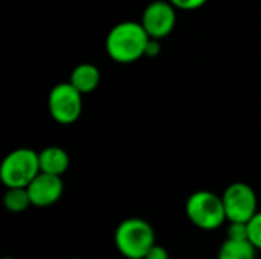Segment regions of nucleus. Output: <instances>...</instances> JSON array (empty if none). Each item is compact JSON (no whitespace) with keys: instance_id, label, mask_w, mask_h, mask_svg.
<instances>
[{"instance_id":"f257e3e1","label":"nucleus","mask_w":261,"mask_h":259,"mask_svg":"<svg viewBox=\"0 0 261 259\" xmlns=\"http://www.w3.org/2000/svg\"><path fill=\"white\" fill-rule=\"evenodd\" d=\"M150 37L141 23L122 21L110 29L106 40V50L116 63H133L145 55Z\"/></svg>"},{"instance_id":"f03ea898","label":"nucleus","mask_w":261,"mask_h":259,"mask_svg":"<svg viewBox=\"0 0 261 259\" xmlns=\"http://www.w3.org/2000/svg\"><path fill=\"white\" fill-rule=\"evenodd\" d=\"M115 244L127 259H145L156 244L154 231L145 220H124L115 232Z\"/></svg>"},{"instance_id":"7ed1b4c3","label":"nucleus","mask_w":261,"mask_h":259,"mask_svg":"<svg viewBox=\"0 0 261 259\" xmlns=\"http://www.w3.org/2000/svg\"><path fill=\"white\" fill-rule=\"evenodd\" d=\"M40 174L38 153L31 148H18L9 153L0 166V180L8 189L28 188Z\"/></svg>"},{"instance_id":"20e7f679","label":"nucleus","mask_w":261,"mask_h":259,"mask_svg":"<svg viewBox=\"0 0 261 259\" xmlns=\"http://www.w3.org/2000/svg\"><path fill=\"white\" fill-rule=\"evenodd\" d=\"M187 217L190 221L203 231H214L226 220V212L222 197L211 191H197L187 200Z\"/></svg>"},{"instance_id":"39448f33","label":"nucleus","mask_w":261,"mask_h":259,"mask_svg":"<svg viewBox=\"0 0 261 259\" xmlns=\"http://www.w3.org/2000/svg\"><path fill=\"white\" fill-rule=\"evenodd\" d=\"M223 206L226 212V220L231 223H249L257 214L258 202L255 191L242 182L229 185L223 195Z\"/></svg>"},{"instance_id":"423d86ee","label":"nucleus","mask_w":261,"mask_h":259,"mask_svg":"<svg viewBox=\"0 0 261 259\" xmlns=\"http://www.w3.org/2000/svg\"><path fill=\"white\" fill-rule=\"evenodd\" d=\"M81 93L70 84L61 82L55 85L49 93V113L58 124L69 125L73 124L83 110Z\"/></svg>"},{"instance_id":"0eeeda50","label":"nucleus","mask_w":261,"mask_h":259,"mask_svg":"<svg viewBox=\"0 0 261 259\" xmlns=\"http://www.w3.org/2000/svg\"><path fill=\"white\" fill-rule=\"evenodd\" d=\"M141 24L151 40L165 38L176 26V8L170 2H153L144 9Z\"/></svg>"},{"instance_id":"6e6552de","label":"nucleus","mask_w":261,"mask_h":259,"mask_svg":"<svg viewBox=\"0 0 261 259\" xmlns=\"http://www.w3.org/2000/svg\"><path fill=\"white\" fill-rule=\"evenodd\" d=\"M26 189L32 206L44 208L60 200L63 194V180L58 176L40 172Z\"/></svg>"},{"instance_id":"1a4fd4ad","label":"nucleus","mask_w":261,"mask_h":259,"mask_svg":"<svg viewBox=\"0 0 261 259\" xmlns=\"http://www.w3.org/2000/svg\"><path fill=\"white\" fill-rule=\"evenodd\" d=\"M40 172L61 177L69 168V156L60 147H47L38 153Z\"/></svg>"},{"instance_id":"9d476101","label":"nucleus","mask_w":261,"mask_h":259,"mask_svg":"<svg viewBox=\"0 0 261 259\" xmlns=\"http://www.w3.org/2000/svg\"><path fill=\"white\" fill-rule=\"evenodd\" d=\"M101 81V72L96 66L90 64V63H83L80 66H76L72 73H70V79L69 82L81 93H90L93 92Z\"/></svg>"},{"instance_id":"9b49d317","label":"nucleus","mask_w":261,"mask_h":259,"mask_svg":"<svg viewBox=\"0 0 261 259\" xmlns=\"http://www.w3.org/2000/svg\"><path fill=\"white\" fill-rule=\"evenodd\" d=\"M255 252L251 241L226 240L219 250V259H255Z\"/></svg>"},{"instance_id":"f8f14e48","label":"nucleus","mask_w":261,"mask_h":259,"mask_svg":"<svg viewBox=\"0 0 261 259\" xmlns=\"http://www.w3.org/2000/svg\"><path fill=\"white\" fill-rule=\"evenodd\" d=\"M31 205H32L31 197L26 188L8 189V192L5 194V206L9 212H14V214L24 212Z\"/></svg>"},{"instance_id":"ddd939ff","label":"nucleus","mask_w":261,"mask_h":259,"mask_svg":"<svg viewBox=\"0 0 261 259\" xmlns=\"http://www.w3.org/2000/svg\"><path fill=\"white\" fill-rule=\"evenodd\" d=\"M248 240L257 250H261V212L248 223Z\"/></svg>"},{"instance_id":"4468645a","label":"nucleus","mask_w":261,"mask_h":259,"mask_svg":"<svg viewBox=\"0 0 261 259\" xmlns=\"http://www.w3.org/2000/svg\"><path fill=\"white\" fill-rule=\"evenodd\" d=\"M228 240L249 241L248 240V223H231V226L228 229Z\"/></svg>"},{"instance_id":"2eb2a0df","label":"nucleus","mask_w":261,"mask_h":259,"mask_svg":"<svg viewBox=\"0 0 261 259\" xmlns=\"http://www.w3.org/2000/svg\"><path fill=\"white\" fill-rule=\"evenodd\" d=\"M208 0H170V3L174 8L184 9V11H194L202 8Z\"/></svg>"},{"instance_id":"dca6fc26","label":"nucleus","mask_w":261,"mask_h":259,"mask_svg":"<svg viewBox=\"0 0 261 259\" xmlns=\"http://www.w3.org/2000/svg\"><path fill=\"white\" fill-rule=\"evenodd\" d=\"M145 259H170V256H168V252H167L165 247H162L159 244H154L151 247V250L147 253Z\"/></svg>"},{"instance_id":"f3484780","label":"nucleus","mask_w":261,"mask_h":259,"mask_svg":"<svg viewBox=\"0 0 261 259\" xmlns=\"http://www.w3.org/2000/svg\"><path fill=\"white\" fill-rule=\"evenodd\" d=\"M159 50H161V47H159L158 40H150L145 55H147V56H156V55L159 53Z\"/></svg>"},{"instance_id":"a211bd4d","label":"nucleus","mask_w":261,"mask_h":259,"mask_svg":"<svg viewBox=\"0 0 261 259\" xmlns=\"http://www.w3.org/2000/svg\"><path fill=\"white\" fill-rule=\"evenodd\" d=\"M3 259H14V258H9V256H6V258H3Z\"/></svg>"},{"instance_id":"6ab92c4d","label":"nucleus","mask_w":261,"mask_h":259,"mask_svg":"<svg viewBox=\"0 0 261 259\" xmlns=\"http://www.w3.org/2000/svg\"><path fill=\"white\" fill-rule=\"evenodd\" d=\"M73 259H83V258H73Z\"/></svg>"}]
</instances>
